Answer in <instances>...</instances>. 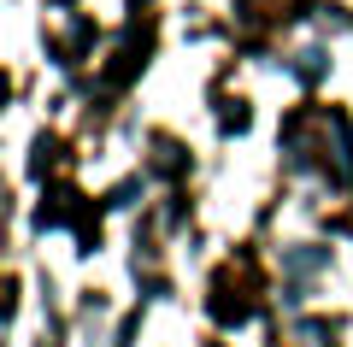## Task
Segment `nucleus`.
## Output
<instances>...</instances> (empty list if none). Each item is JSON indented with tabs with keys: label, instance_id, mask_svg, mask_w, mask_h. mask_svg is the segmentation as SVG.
<instances>
[{
	"label": "nucleus",
	"instance_id": "f257e3e1",
	"mask_svg": "<svg viewBox=\"0 0 353 347\" xmlns=\"http://www.w3.org/2000/svg\"><path fill=\"white\" fill-rule=\"evenodd\" d=\"M294 71H301L306 83H318V77H324V53H301V65H294Z\"/></svg>",
	"mask_w": 353,
	"mask_h": 347
}]
</instances>
